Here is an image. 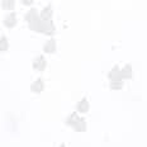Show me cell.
Segmentation results:
<instances>
[{"label":"cell","instance_id":"cell-1","mask_svg":"<svg viewBox=\"0 0 147 147\" xmlns=\"http://www.w3.org/2000/svg\"><path fill=\"white\" fill-rule=\"evenodd\" d=\"M109 79L112 81H122V79H123V76H122V72L119 71V69L117 66L114 67V69L110 71L109 74Z\"/></svg>","mask_w":147,"mask_h":147},{"label":"cell","instance_id":"cell-2","mask_svg":"<svg viewBox=\"0 0 147 147\" xmlns=\"http://www.w3.org/2000/svg\"><path fill=\"white\" fill-rule=\"evenodd\" d=\"M4 24H5V27H8V28H13L15 24H17V18H15V14L14 13L9 14L8 17L4 19Z\"/></svg>","mask_w":147,"mask_h":147},{"label":"cell","instance_id":"cell-3","mask_svg":"<svg viewBox=\"0 0 147 147\" xmlns=\"http://www.w3.org/2000/svg\"><path fill=\"white\" fill-rule=\"evenodd\" d=\"M33 67L38 71H43L45 67H46V60L42 56H39L38 59H36V61L33 62Z\"/></svg>","mask_w":147,"mask_h":147},{"label":"cell","instance_id":"cell-4","mask_svg":"<svg viewBox=\"0 0 147 147\" xmlns=\"http://www.w3.org/2000/svg\"><path fill=\"white\" fill-rule=\"evenodd\" d=\"M43 88H45V85H43V80H42V79H38V80L30 86L32 91H34V93H41V91L43 90Z\"/></svg>","mask_w":147,"mask_h":147},{"label":"cell","instance_id":"cell-5","mask_svg":"<svg viewBox=\"0 0 147 147\" xmlns=\"http://www.w3.org/2000/svg\"><path fill=\"white\" fill-rule=\"evenodd\" d=\"M80 117H79L76 113H74V114H71L69 118H67V121H66V123L69 124V125H72V127H75L76 124H78V122L80 121Z\"/></svg>","mask_w":147,"mask_h":147},{"label":"cell","instance_id":"cell-6","mask_svg":"<svg viewBox=\"0 0 147 147\" xmlns=\"http://www.w3.org/2000/svg\"><path fill=\"white\" fill-rule=\"evenodd\" d=\"M55 50H56V45H55V41H53V39L48 41L47 43H46V46L43 47V51L47 52V53H52V52H55Z\"/></svg>","mask_w":147,"mask_h":147},{"label":"cell","instance_id":"cell-7","mask_svg":"<svg viewBox=\"0 0 147 147\" xmlns=\"http://www.w3.org/2000/svg\"><path fill=\"white\" fill-rule=\"evenodd\" d=\"M41 18H42V20H51V18H52L51 7H47L46 9H43V11H42V14H41Z\"/></svg>","mask_w":147,"mask_h":147},{"label":"cell","instance_id":"cell-8","mask_svg":"<svg viewBox=\"0 0 147 147\" xmlns=\"http://www.w3.org/2000/svg\"><path fill=\"white\" fill-rule=\"evenodd\" d=\"M78 110H79L80 113H85V112H88V110H89L88 100L82 99L81 102H79V104H78Z\"/></svg>","mask_w":147,"mask_h":147},{"label":"cell","instance_id":"cell-9","mask_svg":"<svg viewBox=\"0 0 147 147\" xmlns=\"http://www.w3.org/2000/svg\"><path fill=\"white\" fill-rule=\"evenodd\" d=\"M121 72H122V76H123V79H131V78H132V67H131L129 65L125 66Z\"/></svg>","mask_w":147,"mask_h":147},{"label":"cell","instance_id":"cell-10","mask_svg":"<svg viewBox=\"0 0 147 147\" xmlns=\"http://www.w3.org/2000/svg\"><path fill=\"white\" fill-rule=\"evenodd\" d=\"M1 7L4 10H13L14 9V0H4Z\"/></svg>","mask_w":147,"mask_h":147},{"label":"cell","instance_id":"cell-11","mask_svg":"<svg viewBox=\"0 0 147 147\" xmlns=\"http://www.w3.org/2000/svg\"><path fill=\"white\" fill-rule=\"evenodd\" d=\"M74 129L78 131V132H82V131L86 129V125H85V121H84V119L81 118L80 121L78 122V124H76L75 127H74Z\"/></svg>","mask_w":147,"mask_h":147},{"label":"cell","instance_id":"cell-12","mask_svg":"<svg viewBox=\"0 0 147 147\" xmlns=\"http://www.w3.org/2000/svg\"><path fill=\"white\" fill-rule=\"evenodd\" d=\"M1 45H0V50L1 51H7L8 50V41H7V38L5 37H1Z\"/></svg>","mask_w":147,"mask_h":147},{"label":"cell","instance_id":"cell-13","mask_svg":"<svg viewBox=\"0 0 147 147\" xmlns=\"http://www.w3.org/2000/svg\"><path fill=\"white\" fill-rule=\"evenodd\" d=\"M110 88H112L113 90L122 89V81H112V84H110Z\"/></svg>","mask_w":147,"mask_h":147},{"label":"cell","instance_id":"cell-14","mask_svg":"<svg viewBox=\"0 0 147 147\" xmlns=\"http://www.w3.org/2000/svg\"><path fill=\"white\" fill-rule=\"evenodd\" d=\"M22 3L23 4H26V5H30L33 3V0H22Z\"/></svg>","mask_w":147,"mask_h":147}]
</instances>
